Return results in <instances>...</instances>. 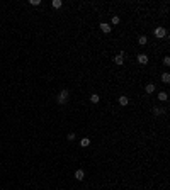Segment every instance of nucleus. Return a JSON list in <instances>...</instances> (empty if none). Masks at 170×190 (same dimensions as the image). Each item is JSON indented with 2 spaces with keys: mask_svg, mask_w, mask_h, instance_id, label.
Wrapping results in <instances>:
<instances>
[{
  "mask_svg": "<svg viewBox=\"0 0 170 190\" xmlns=\"http://www.w3.org/2000/svg\"><path fill=\"white\" fill-rule=\"evenodd\" d=\"M51 5L55 7V9H60V7L63 5V2H61V0H53V4H51Z\"/></svg>",
  "mask_w": 170,
  "mask_h": 190,
  "instance_id": "4468645a",
  "label": "nucleus"
},
{
  "mask_svg": "<svg viewBox=\"0 0 170 190\" xmlns=\"http://www.w3.org/2000/svg\"><path fill=\"white\" fill-rule=\"evenodd\" d=\"M68 90H61V92H60V95H58V104H60V105H63V104H65V102L68 100Z\"/></svg>",
  "mask_w": 170,
  "mask_h": 190,
  "instance_id": "f257e3e1",
  "label": "nucleus"
},
{
  "mask_svg": "<svg viewBox=\"0 0 170 190\" xmlns=\"http://www.w3.org/2000/svg\"><path fill=\"white\" fill-rule=\"evenodd\" d=\"M146 43H148V37H146V36H140V37H138V44L145 46Z\"/></svg>",
  "mask_w": 170,
  "mask_h": 190,
  "instance_id": "1a4fd4ad",
  "label": "nucleus"
},
{
  "mask_svg": "<svg viewBox=\"0 0 170 190\" xmlns=\"http://www.w3.org/2000/svg\"><path fill=\"white\" fill-rule=\"evenodd\" d=\"M66 138H68V141H73L75 138H77V134H75V132H70V134H68Z\"/></svg>",
  "mask_w": 170,
  "mask_h": 190,
  "instance_id": "dca6fc26",
  "label": "nucleus"
},
{
  "mask_svg": "<svg viewBox=\"0 0 170 190\" xmlns=\"http://www.w3.org/2000/svg\"><path fill=\"white\" fill-rule=\"evenodd\" d=\"M163 112H165V109H162V107H153V114L155 116H162Z\"/></svg>",
  "mask_w": 170,
  "mask_h": 190,
  "instance_id": "6e6552de",
  "label": "nucleus"
},
{
  "mask_svg": "<svg viewBox=\"0 0 170 190\" xmlns=\"http://www.w3.org/2000/svg\"><path fill=\"white\" fill-rule=\"evenodd\" d=\"M29 4H31V5H41V0H31Z\"/></svg>",
  "mask_w": 170,
  "mask_h": 190,
  "instance_id": "f3484780",
  "label": "nucleus"
},
{
  "mask_svg": "<svg viewBox=\"0 0 170 190\" xmlns=\"http://www.w3.org/2000/svg\"><path fill=\"white\" fill-rule=\"evenodd\" d=\"M163 65H165V66H168V65H170V58H168V56L163 60Z\"/></svg>",
  "mask_w": 170,
  "mask_h": 190,
  "instance_id": "6ab92c4d",
  "label": "nucleus"
},
{
  "mask_svg": "<svg viewBox=\"0 0 170 190\" xmlns=\"http://www.w3.org/2000/svg\"><path fill=\"white\" fill-rule=\"evenodd\" d=\"M145 90H146V93H153V92H155V85H153V83H148L146 87H145Z\"/></svg>",
  "mask_w": 170,
  "mask_h": 190,
  "instance_id": "9d476101",
  "label": "nucleus"
},
{
  "mask_svg": "<svg viewBox=\"0 0 170 190\" xmlns=\"http://www.w3.org/2000/svg\"><path fill=\"white\" fill-rule=\"evenodd\" d=\"M100 31L102 32H106V34H109L111 31H112V27H111L109 24H106V22H100Z\"/></svg>",
  "mask_w": 170,
  "mask_h": 190,
  "instance_id": "39448f33",
  "label": "nucleus"
},
{
  "mask_svg": "<svg viewBox=\"0 0 170 190\" xmlns=\"http://www.w3.org/2000/svg\"><path fill=\"white\" fill-rule=\"evenodd\" d=\"M112 24H114V26H116V24H119V17H117V15L112 17Z\"/></svg>",
  "mask_w": 170,
  "mask_h": 190,
  "instance_id": "a211bd4d",
  "label": "nucleus"
},
{
  "mask_svg": "<svg viewBox=\"0 0 170 190\" xmlns=\"http://www.w3.org/2000/svg\"><path fill=\"white\" fill-rule=\"evenodd\" d=\"M167 99H168V95H167V92H160V93H158V100L165 102Z\"/></svg>",
  "mask_w": 170,
  "mask_h": 190,
  "instance_id": "9b49d317",
  "label": "nucleus"
},
{
  "mask_svg": "<svg viewBox=\"0 0 170 190\" xmlns=\"http://www.w3.org/2000/svg\"><path fill=\"white\" fill-rule=\"evenodd\" d=\"M129 104V99L126 97V95H119V105H123V107H126Z\"/></svg>",
  "mask_w": 170,
  "mask_h": 190,
  "instance_id": "20e7f679",
  "label": "nucleus"
},
{
  "mask_svg": "<svg viewBox=\"0 0 170 190\" xmlns=\"http://www.w3.org/2000/svg\"><path fill=\"white\" fill-rule=\"evenodd\" d=\"M99 100H100V99H99V95H97V93H92L90 95V102H92V104H97Z\"/></svg>",
  "mask_w": 170,
  "mask_h": 190,
  "instance_id": "ddd939ff",
  "label": "nucleus"
},
{
  "mask_svg": "<svg viewBox=\"0 0 170 190\" xmlns=\"http://www.w3.org/2000/svg\"><path fill=\"white\" fill-rule=\"evenodd\" d=\"M80 144H82V146H83V148H87V146H89V144H90V139H89V138H83V139H82V141H80Z\"/></svg>",
  "mask_w": 170,
  "mask_h": 190,
  "instance_id": "2eb2a0df",
  "label": "nucleus"
},
{
  "mask_svg": "<svg viewBox=\"0 0 170 190\" xmlns=\"http://www.w3.org/2000/svg\"><path fill=\"white\" fill-rule=\"evenodd\" d=\"M75 178L78 180V182H82V180L85 178V173H83V170H77V172H75Z\"/></svg>",
  "mask_w": 170,
  "mask_h": 190,
  "instance_id": "423d86ee",
  "label": "nucleus"
},
{
  "mask_svg": "<svg viewBox=\"0 0 170 190\" xmlns=\"http://www.w3.org/2000/svg\"><path fill=\"white\" fill-rule=\"evenodd\" d=\"M114 61H116V65H119V66H121V65L124 63V53L121 51L119 54H116V56H114Z\"/></svg>",
  "mask_w": 170,
  "mask_h": 190,
  "instance_id": "7ed1b4c3",
  "label": "nucleus"
},
{
  "mask_svg": "<svg viewBox=\"0 0 170 190\" xmlns=\"http://www.w3.org/2000/svg\"><path fill=\"white\" fill-rule=\"evenodd\" d=\"M165 36H167V29L165 27H157L155 29V37L162 39V37H165Z\"/></svg>",
  "mask_w": 170,
  "mask_h": 190,
  "instance_id": "f03ea898",
  "label": "nucleus"
},
{
  "mask_svg": "<svg viewBox=\"0 0 170 190\" xmlns=\"http://www.w3.org/2000/svg\"><path fill=\"white\" fill-rule=\"evenodd\" d=\"M162 82L163 83H170V73H163L162 75Z\"/></svg>",
  "mask_w": 170,
  "mask_h": 190,
  "instance_id": "f8f14e48",
  "label": "nucleus"
},
{
  "mask_svg": "<svg viewBox=\"0 0 170 190\" xmlns=\"http://www.w3.org/2000/svg\"><path fill=\"white\" fill-rule=\"evenodd\" d=\"M138 63L146 65V63H148V56H146V54H138Z\"/></svg>",
  "mask_w": 170,
  "mask_h": 190,
  "instance_id": "0eeeda50",
  "label": "nucleus"
}]
</instances>
